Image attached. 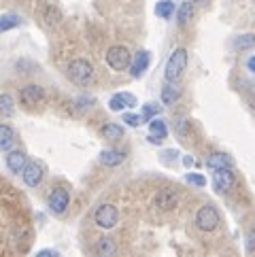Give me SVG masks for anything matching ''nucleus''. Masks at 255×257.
Listing matches in <instances>:
<instances>
[{
  "mask_svg": "<svg viewBox=\"0 0 255 257\" xmlns=\"http://www.w3.org/2000/svg\"><path fill=\"white\" fill-rule=\"evenodd\" d=\"M68 79L79 87H87L94 83V66L92 62L77 58L68 64Z\"/></svg>",
  "mask_w": 255,
  "mask_h": 257,
  "instance_id": "1",
  "label": "nucleus"
},
{
  "mask_svg": "<svg viewBox=\"0 0 255 257\" xmlns=\"http://www.w3.org/2000/svg\"><path fill=\"white\" fill-rule=\"evenodd\" d=\"M187 68V51L183 47H179L172 51V56L166 62V68H164V79L166 83H179V79L183 77V72Z\"/></svg>",
  "mask_w": 255,
  "mask_h": 257,
  "instance_id": "2",
  "label": "nucleus"
},
{
  "mask_svg": "<svg viewBox=\"0 0 255 257\" xmlns=\"http://www.w3.org/2000/svg\"><path fill=\"white\" fill-rule=\"evenodd\" d=\"M219 221H221V217L217 213L215 206L204 204V206L198 208V213H196V227L198 229H202V232H213V229L219 227Z\"/></svg>",
  "mask_w": 255,
  "mask_h": 257,
  "instance_id": "3",
  "label": "nucleus"
},
{
  "mask_svg": "<svg viewBox=\"0 0 255 257\" xmlns=\"http://www.w3.org/2000/svg\"><path fill=\"white\" fill-rule=\"evenodd\" d=\"M106 64H108V66H111L113 70L121 72V70H125V68H130L132 56H130V51H128L123 45H113V47L106 51Z\"/></svg>",
  "mask_w": 255,
  "mask_h": 257,
  "instance_id": "4",
  "label": "nucleus"
},
{
  "mask_svg": "<svg viewBox=\"0 0 255 257\" xmlns=\"http://www.w3.org/2000/svg\"><path fill=\"white\" fill-rule=\"evenodd\" d=\"M94 221L100 229H113L117 225V221H119V210L113 204H102V206H98V210L94 213Z\"/></svg>",
  "mask_w": 255,
  "mask_h": 257,
  "instance_id": "5",
  "label": "nucleus"
},
{
  "mask_svg": "<svg viewBox=\"0 0 255 257\" xmlns=\"http://www.w3.org/2000/svg\"><path fill=\"white\" fill-rule=\"evenodd\" d=\"M234 181H236V177H234L232 168L215 170V174H213V187L217 194H227V191L234 187Z\"/></svg>",
  "mask_w": 255,
  "mask_h": 257,
  "instance_id": "6",
  "label": "nucleus"
},
{
  "mask_svg": "<svg viewBox=\"0 0 255 257\" xmlns=\"http://www.w3.org/2000/svg\"><path fill=\"white\" fill-rule=\"evenodd\" d=\"M43 98H45V91H43L41 85H28V87H24L20 91V102L24 106H28V108L39 106L43 102Z\"/></svg>",
  "mask_w": 255,
  "mask_h": 257,
  "instance_id": "7",
  "label": "nucleus"
},
{
  "mask_svg": "<svg viewBox=\"0 0 255 257\" xmlns=\"http://www.w3.org/2000/svg\"><path fill=\"white\" fill-rule=\"evenodd\" d=\"M68 202H70V194L64 187H56L49 194V208L56 215H64V210L68 208Z\"/></svg>",
  "mask_w": 255,
  "mask_h": 257,
  "instance_id": "8",
  "label": "nucleus"
},
{
  "mask_svg": "<svg viewBox=\"0 0 255 257\" xmlns=\"http://www.w3.org/2000/svg\"><path fill=\"white\" fill-rule=\"evenodd\" d=\"M43 177H45V170H43L41 164H36V162H28L24 172H22V179L28 187H39L43 183Z\"/></svg>",
  "mask_w": 255,
  "mask_h": 257,
  "instance_id": "9",
  "label": "nucleus"
},
{
  "mask_svg": "<svg viewBox=\"0 0 255 257\" xmlns=\"http://www.w3.org/2000/svg\"><path fill=\"white\" fill-rule=\"evenodd\" d=\"M149 62H151V53H149V51H145V49H141V51L132 58V64H130V75H132L134 79L143 77V75H145V70L149 68Z\"/></svg>",
  "mask_w": 255,
  "mask_h": 257,
  "instance_id": "10",
  "label": "nucleus"
},
{
  "mask_svg": "<svg viewBox=\"0 0 255 257\" xmlns=\"http://www.w3.org/2000/svg\"><path fill=\"white\" fill-rule=\"evenodd\" d=\"M168 136V127H166V121L162 119H151L149 121V143L153 145H162V141Z\"/></svg>",
  "mask_w": 255,
  "mask_h": 257,
  "instance_id": "11",
  "label": "nucleus"
},
{
  "mask_svg": "<svg viewBox=\"0 0 255 257\" xmlns=\"http://www.w3.org/2000/svg\"><path fill=\"white\" fill-rule=\"evenodd\" d=\"M232 164H234V160H232L227 153H223V151L211 153V155L206 158V166L211 168L213 172H215V170H223V168H232Z\"/></svg>",
  "mask_w": 255,
  "mask_h": 257,
  "instance_id": "12",
  "label": "nucleus"
},
{
  "mask_svg": "<svg viewBox=\"0 0 255 257\" xmlns=\"http://www.w3.org/2000/svg\"><path fill=\"white\" fill-rule=\"evenodd\" d=\"M177 202H179L177 194H175V191H170V189H162L160 194L156 196V206L160 210H172L177 206Z\"/></svg>",
  "mask_w": 255,
  "mask_h": 257,
  "instance_id": "13",
  "label": "nucleus"
},
{
  "mask_svg": "<svg viewBox=\"0 0 255 257\" xmlns=\"http://www.w3.org/2000/svg\"><path fill=\"white\" fill-rule=\"evenodd\" d=\"M26 153L24 151H11L7 155V168L11 170L13 174H20V172H24V168H26Z\"/></svg>",
  "mask_w": 255,
  "mask_h": 257,
  "instance_id": "14",
  "label": "nucleus"
},
{
  "mask_svg": "<svg viewBox=\"0 0 255 257\" xmlns=\"http://www.w3.org/2000/svg\"><path fill=\"white\" fill-rule=\"evenodd\" d=\"M123 160H125V153L117 151V149H104L102 153H100V162H102L104 166H108V168L119 166V164H123Z\"/></svg>",
  "mask_w": 255,
  "mask_h": 257,
  "instance_id": "15",
  "label": "nucleus"
},
{
  "mask_svg": "<svg viewBox=\"0 0 255 257\" xmlns=\"http://www.w3.org/2000/svg\"><path fill=\"white\" fill-rule=\"evenodd\" d=\"M117 255V244L113 238H100V240L96 242V257H115Z\"/></svg>",
  "mask_w": 255,
  "mask_h": 257,
  "instance_id": "16",
  "label": "nucleus"
},
{
  "mask_svg": "<svg viewBox=\"0 0 255 257\" xmlns=\"http://www.w3.org/2000/svg\"><path fill=\"white\" fill-rule=\"evenodd\" d=\"M179 98H181V89H179L177 83H166V85L162 87V102L166 104V106L175 104Z\"/></svg>",
  "mask_w": 255,
  "mask_h": 257,
  "instance_id": "17",
  "label": "nucleus"
},
{
  "mask_svg": "<svg viewBox=\"0 0 255 257\" xmlns=\"http://www.w3.org/2000/svg\"><path fill=\"white\" fill-rule=\"evenodd\" d=\"M13 143H15V132H13V127L0 123V149L9 151V149L13 147Z\"/></svg>",
  "mask_w": 255,
  "mask_h": 257,
  "instance_id": "18",
  "label": "nucleus"
},
{
  "mask_svg": "<svg viewBox=\"0 0 255 257\" xmlns=\"http://www.w3.org/2000/svg\"><path fill=\"white\" fill-rule=\"evenodd\" d=\"M175 11H177V5L172 0H160L156 5V15L162 17V20H170L175 15Z\"/></svg>",
  "mask_w": 255,
  "mask_h": 257,
  "instance_id": "19",
  "label": "nucleus"
},
{
  "mask_svg": "<svg viewBox=\"0 0 255 257\" xmlns=\"http://www.w3.org/2000/svg\"><path fill=\"white\" fill-rule=\"evenodd\" d=\"M191 17H194V3L185 0V3L177 9V22H179V26H185V24H189Z\"/></svg>",
  "mask_w": 255,
  "mask_h": 257,
  "instance_id": "20",
  "label": "nucleus"
},
{
  "mask_svg": "<svg viewBox=\"0 0 255 257\" xmlns=\"http://www.w3.org/2000/svg\"><path fill=\"white\" fill-rule=\"evenodd\" d=\"M255 47V34H240V36H236V41H234V49L236 51H249Z\"/></svg>",
  "mask_w": 255,
  "mask_h": 257,
  "instance_id": "21",
  "label": "nucleus"
},
{
  "mask_svg": "<svg viewBox=\"0 0 255 257\" xmlns=\"http://www.w3.org/2000/svg\"><path fill=\"white\" fill-rule=\"evenodd\" d=\"M102 136H104L106 141L115 143V141H119L121 136H123V127H121L119 123H106V125L102 127Z\"/></svg>",
  "mask_w": 255,
  "mask_h": 257,
  "instance_id": "22",
  "label": "nucleus"
},
{
  "mask_svg": "<svg viewBox=\"0 0 255 257\" xmlns=\"http://www.w3.org/2000/svg\"><path fill=\"white\" fill-rule=\"evenodd\" d=\"M0 115H5V117L15 115V100L9 94H0Z\"/></svg>",
  "mask_w": 255,
  "mask_h": 257,
  "instance_id": "23",
  "label": "nucleus"
},
{
  "mask_svg": "<svg viewBox=\"0 0 255 257\" xmlns=\"http://www.w3.org/2000/svg\"><path fill=\"white\" fill-rule=\"evenodd\" d=\"M43 20H45V24H47V26H56V24H60V20H62L60 9H58V7H53V5H49L47 9H45V13H43Z\"/></svg>",
  "mask_w": 255,
  "mask_h": 257,
  "instance_id": "24",
  "label": "nucleus"
},
{
  "mask_svg": "<svg viewBox=\"0 0 255 257\" xmlns=\"http://www.w3.org/2000/svg\"><path fill=\"white\" fill-rule=\"evenodd\" d=\"M20 17H17L15 13H5L3 17H0V32H7V30H13L15 26H20Z\"/></svg>",
  "mask_w": 255,
  "mask_h": 257,
  "instance_id": "25",
  "label": "nucleus"
},
{
  "mask_svg": "<svg viewBox=\"0 0 255 257\" xmlns=\"http://www.w3.org/2000/svg\"><path fill=\"white\" fill-rule=\"evenodd\" d=\"M160 111H162V108L156 102H147V104L143 106V119H145V121H151V119L156 117Z\"/></svg>",
  "mask_w": 255,
  "mask_h": 257,
  "instance_id": "26",
  "label": "nucleus"
},
{
  "mask_svg": "<svg viewBox=\"0 0 255 257\" xmlns=\"http://www.w3.org/2000/svg\"><path fill=\"white\" fill-rule=\"evenodd\" d=\"M121 119H123V123H125V125H132V127H139V125L145 121L143 115H136V113H123Z\"/></svg>",
  "mask_w": 255,
  "mask_h": 257,
  "instance_id": "27",
  "label": "nucleus"
},
{
  "mask_svg": "<svg viewBox=\"0 0 255 257\" xmlns=\"http://www.w3.org/2000/svg\"><path fill=\"white\" fill-rule=\"evenodd\" d=\"M185 179H187L189 185H196V187H204L206 185V177L204 174H200V172H189Z\"/></svg>",
  "mask_w": 255,
  "mask_h": 257,
  "instance_id": "28",
  "label": "nucleus"
},
{
  "mask_svg": "<svg viewBox=\"0 0 255 257\" xmlns=\"http://www.w3.org/2000/svg\"><path fill=\"white\" fill-rule=\"evenodd\" d=\"M108 108L115 111V113H119V111H123V108H128L125 102H123V98H121V94H115L111 100H108Z\"/></svg>",
  "mask_w": 255,
  "mask_h": 257,
  "instance_id": "29",
  "label": "nucleus"
},
{
  "mask_svg": "<svg viewBox=\"0 0 255 257\" xmlns=\"http://www.w3.org/2000/svg\"><path fill=\"white\" fill-rule=\"evenodd\" d=\"M175 130H177V134L181 136V139H183V136H187V132H189V121L187 119H177Z\"/></svg>",
  "mask_w": 255,
  "mask_h": 257,
  "instance_id": "30",
  "label": "nucleus"
},
{
  "mask_svg": "<svg viewBox=\"0 0 255 257\" xmlns=\"http://www.w3.org/2000/svg\"><path fill=\"white\" fill-rule=\"evenodd\" d=\"M94 102H96V100H94V98L81 96V98L77 100V108H79V111H85V108H87V106H94Z\"/></svg>",
  "mask_w": 255,
  "mask_h": 257,
  "instance_id": "31",
  "label": "nucleus"
},
{
  "mask_svg": "<svg viewBox=\"0 0 255 257\" xmlns=\"http://www.w3.org/2000/svg\"><path fill=\"white\" fill-rule=\"evenodd\" d=\"M244 240H247V251L255 253V229H249L247 236H244Z\"/></svg>",
  "mask_w": 255,
  "mask_h": 257,
  "instance_id": "32",
  "label": "nucleus"
},
{
  "mask_svg": "<svg viewBox=\"0 0 255 257\" xmlns=\"http://www.w3.org/2000/svg\"><path fill=\"white\" fill-rule=\"evenodd\" d=\"M119 94H121V98H123V102H125L128 108H134L136 106V96H132L130 91H119Z\"/></svg>",
  "mask_w": 255,
  "mask_h": 257,
  "instance_id": "33",
  "label": "nucleus"
},
{
  "mask_svg": "<svg viewBox=\"0 0 255 257\" xmlns=\"http://www.w3.org/2000/svg\"><path fill=\"white\" fill-rule=\"evenodd\" d=\"M177 158H179V151H177V149H166V151H162V160H166V162L177 160Z\"/></svg>",
  "mask_w": 255,
  "mask_h": 257,
  "instance_id": "34",
  "label": "nucleus"
},
{
  "mask_svg": "<svg viewBox=\"0 0 255 257\" xmlns=\"http://www.w3.org/2000/svg\"><path fill=\"white\" fill-rule=\"evenodd\" d=\"M34 257H60V253L58 251H51V249H43V251H39Z\"/></svg>",
  "mask_w": 255,
  "mask_h": 257,
  "instance_id": "35",
  "label": "nucleus"
},
{
  "mask_svg": "<svg viewBox=\"0 0 255 257\" xmlns=\"http://www.w3.org/2000/svg\"><path fill=\"white\" fill-rule=\"evenodd\" d=\"M247 68H249L251 72H255V56H251V58L247 60Z\"/></svg>",
  "mask_w": 255,
  "mask_h": 257,
  "instance_id": "36",
  "label": "nucleus"
},
{
  "mask_svg": "<svg viewBox=\"0 0 255 257\" xmlns=\"http://www.w3.org/2000/svg\"><path fill=\"white\" fill-rule=\"evenodd\" d=\"M183 164H185V166L189 168V166H194L196 162H194V158H191V155H185V158H183Z\"/></svg>",
  "mask_w": 255,
  "mask_h": 257,
  "instance_id": "37",
  "label": "nucleus"
},
{
  "mask_svg": "<svg viewBox=\"0 0 255 257\" xmlns=\"http://www.w3.org/2000/svg\"><path fill=\"white\" fill-rule=\"evenodd\" d=\"M189 3H194V5H204L206 0H189Z\"/></svg>",
  "mask_w": 255,
  "mask_h": 257,
  "instance_id": "38",
  "label": "nucleus"
}]
</instances>
